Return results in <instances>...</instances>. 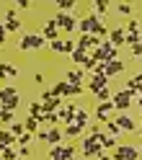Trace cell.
Returning <instances> with one entry per match:
<instances>
[{
	"label": "cell",
	"instance_id": "cell-12",
	"mask_svg": "<svg viewBox=\"0 0 142 160\" xmlns=\"http://www.w3.org/2000/svg\"><path fill=\"white\" fill-rule=\"evenodd\" d=\"M39 34H42L44 39H47V42H54V39H62V34H59V28L52 23V18H47V21L42 23V31H39Z\"/></svg>",
	"mask_w": 142,
	"mask_h": 160
},
{
	"label": "cell",
	"instance_id": "cell-55",
	"mask_svg": "<svg viewBox=\"0 0 142 160\" xmlns=\"http://www.w3.org/2000/svg\"><path fill=\"white\" fill-rule=\"evenodd\" d=\"M139 122H142V119H139Z\"/></svg>",
	"mask_w": 142,
	"mask_h": 160
},
{
	"label": "cell",
	"instance_id": "cell-43",
	"mask_svg": "<svg viewBox=\"0 0 142 160\" xmlns=\"http://www.w3.org/2000/svg\"><path fill=\"white\" fill-rule=\"evenodd\" d=\"M132 57H134V59H139V62H142V44L132 47Z\"/></svg>",
	"mask_w": 142,
	"mask_h": 160
},
{
	"label": "cell",
	"instance_id": "cell-19",
	"mask_svg": "<svg viewBox=\"0 0 142 160\" xmlns=\"http://www.w3.org/2000/svg\"><path fill=\"white\" fill-rule=\"evenodd\" d=\"M62 106H65V98H57V96H52L49 101H44V114H47V111H59Z\"/></svg>",
	"mask_w": 142,
	"mask_h": 160
},
{
	"label": "cell",
	"instance_id": "cell-37",
	"mask_svg": "<svg viewBox=\"0 0 142 160\" xmlns=\"http://www.w3.org/2000/svg\"><path fill=\"white\" fill-rule=\"evenodd\" d=\"M139 31V21H137V18H129V21H127V34H137Z\"/></svg>",
	"mask_w": 142,
	"mask_h": 160
},
{
	"label": "cell",
	"instance_id": "cell-42",
	"mask_svg": "<svg viewBox=\"0 0 142 160\" xmlns=\"http://www.w3.org/2000/svg\"><path fill=\"white\" fill-rule=\"evenodd\" d=\"M75 52V42L73 39H65V54H73Z\"/></svg>",
	"mask_w": 142,
	"mask_h": 160
},
{
	"label": "cell",
	"instance_id": "cell-20",
	"mask_svg": "<svg viewBox=\"0 0 142 160\" xmlns=\"http://www.w3.org/2000/svg\"><path fill=\"white\" fill-rule=\"evenodd\" d=\"M109 8H111L109 0H93V13H96L98 18H104V16L109 13Z\"/></svg>",
	"mask_w": 142,
	"mask_h": 160
},
{
	"label": "cell",
	"instance_id": "cell-47",
	"mask_svg": "<svg viewBox=\"0 0 142 160\" xmlns=\"http://www.w3.org/2000/svg\"><path fill=\"white\" fill-rule=\"evenodd\" d=\"M34 83H36V85H42V83H44V75H42V72H36V75H34Z\"/></svg>",
	"mask_w": 142,
	"mask_h": 160
},
{
	"label": "cell",
	"instance_id": "cell-16",
	"mask_svg": "<svg viewBox=\"0 0 142 160\" xmlns=\"http://www.w3.org/2000/svg\"><path fill=\"white\" fill-rule=\"evenodd\" d=\"M73 124H75V127H80V129H85V127L90 124V111H88V108H80V106H78Z\"/></svg>",
	"mask_w": 142,
	"mask_h": 160
},
{
	"label": "cell",
	"instance_id": "cell-36",
	"mask_svg": "<svg viewBox=\"0 0 142 160\" xmlns=\"http://www.w3.org/2000/svg\"><path fill=\"white\" fill-rule=\"evenodd\" d=\"M8 132H11L13 137H21V134L26 132V129H23V122H13L11 127H8Z\"/></svg>",
	"mask_w": 142,
	"mask_h": 160
},
{
	"label": "cell",
	"instance_id": "cell-32",
	"mask_svg": "<svg viewBox=\"0 0 142 160\" xmlns=\"http://www.w3.org/2000/svg\"><path fill=\"white\" fill-rule=\"evenodd\" d=\"M137 44H142V34H139V31H137V34H127V36H124V47H129V49H132V47H137Z\"/></svg>",
	"mask_w": 142,
	"mask_h": 160
},
{
	"label": "cell",
	"instance_id": "cell-7",
	"mask_svg": "<svg viewBox=\"0 0 142 160\" xmlns=\"http://www.w3.org/2000/svg\"><path fill=\"white\" fill-rule=\"evenodd\" d=\"M62 80H65L67 85H78V88H85V70H83V67H78V70H67Z\"/></svg>",
	"mask_w": 142,
	"mask_h": 160
},
{
	"label": "cell",
	"instance_id": "cell-17",
	"mask_svg": "<svg viewBox=\"0 0 142 160\" xmlns=\"http://www.w3.org/2000/svg\"><path fill=\"white\" fill-rule=\"evenodd\" d=\"M62 129L59 127H52V129H47V145L49 147H54V145H62Z\"/></svg>",
	"mask_w": 142,
	"mask_h": 160
},
{
	"label": "cell",
	"instance_id": "cell-48",
	"mask_svg": "<svg viewBox=\"0 0 142 160\" xmlns=\"http://www.w3.org/2000/svg\"><path fill=\"white\" fill-rule=\"evenodd\" d=\"M96 160H114V158H111V155H106V150H104V152H101V155H98Z\"/></svg>",
	"mask_w": 142,
	"mask_h": 160
},
{
	"label": "cell",
	"instance_id": "cell-25",
	"mask_svg": "<svg viewBox=\"0 0 142 160\" xmlns=\"http://www.w3.org/2000/svg\"><path fill=\"white\" fill-rule=\"evenodd\" d=\"M70 59H73L75 65H80V67H83V65H85V59H88V52H85V49H78V47H75V52L70 54Z\"/></svg>",
	"mask_w": 142,
	"mask_h": 160
},
{
	"label": "cell",
	"instance_id": "cell-50",
	"mask_svg": "<svg viewBox=\"0 0 142 160\" xmlns=\"http://www.w3.org/2000/svg\"><path fill=\"white\" fill-rule=\"evenodd\" d=\"M3 150H5V147H3V145H0V155H3Z\"/></svg>",
	"mask_w": 142,
	"mask_h": 160
},
{
	"label": "cell",
	"instance_id": "cell-18",
	"mask_svg": "<svg viewBox=\"0 0 142 160\" xmlns=\"http://www.w3.org/2000/svg\"><path fill=\"white\" fill-rule=\"evenodd\" d=\"M18 49L21 52H31L34 49V34H21L18 36Z\"/></svg>",
	"mask_w": 142,
	"mask_h": 160
},
{
	"label": "cell",
	"instance_id": "cell-40",
	"mask_svg": "<svg viewBox=\"0 0 142 160\" xmlns=\"http://www.w3.org/2000/svg\"><path fill=\"white\" fill-rule=\"evenodd\" d=\"M116 11H119V16H132V5L129 3H119Z\"/></svg>",
	"mask_w": 142,
	"mask_h": 160
},
{
	"label": "cell",
	"instance_id": "cell-33",
	"mask_svg": "<svg viewBox=\"0 0 142 160\" xmlns=\"http://www.w3.org/2000/svg\"><path fill=\"white\" fill-rule=\"evenodd\" d=\"M93 96H96V101H98V103H104V101H111V88H101V91H96Z\"/></svg>",
	"mask_w": 142,
	"mask_h": 160
},
{
	"label": "cell",
	"instance_id": "cell-6",
	"mask_svg": "<svg viewBox=\"0 0 142 160\" xmlns=\"http://www.w3.org/2000/svg\"><path fill=\"white\" fill-rule=\"evenodd\" d=\"M96 21H98V16H96V13L80 16V18H78V23H75V31H80V36H83V34H90V31H93V26H96Z\"/></svg>",
	"mask_w": 142,
	"mask_h": 160
},
{
	"label": "cell",
	"instance_id": "cell-29",
	"mask_svg": "<svg viewBox=\"0 0 142 160\" xmlns=\"http://www.w3.org/2000/svg\"><path fill=\"white\" fill-rule=\"evenodd\" d=\"M104 127H106V134H109V137H114V139H119V134H121V129L116 127V122H114V119H109V122H106Z\"/></svg>",
	"mask_w": 142,
	"mask_h": 160
},
{
	"label": "cell",
	"instance_id": "cell-26",
	"mask_svg": "<svg viewBox=\"0 0 142 160\" xmlns=\"http://www.w3.org/2000/svg\"><path fill=\"white\" fill-rule=\"evenodd\" d=\"M57 8H59V13H73L78 8V3L75 0H57Z\"/></svg>",
	"mask_w": 142,
	"mask_h": 160
},
{
	"label": "cell",
	"instance_id": "cell-9",
	"mask_svg": "<svg viewBox=\"0 0 142 160\" xmlns=\"http://www.w3.org/2000/svg\"><path fill=\"white\" fill-rule=\"evenodd\" d=\"M124 70H127V62H124V59H111V62H106V65H104V75L111 80V78L121 75Z\"/></svg>",
	"mask_w": 142,
	"mask_h": 160
},
{
	"label": "cell",
	"instance_id": "cell-1",
	"mask_svg": "<svg viewBox=\"0 0 142 160\" xmlns=\"http://www.w3.org/2000/svg\"><path fill=\"white\" fill-rule=\"evenodd\" d=\"M52 23L59 28V34H75V23H78V18L73 13H54L52 16Z\"/></svg>",
	"mask_w": 142,
	"mask_h": 160
},
{
	"label": "cell",
	"instance_id": "cell-34",
	"mask_svg": "<svg viewBox=\"0 0 142 160\" xmlns=\"http://www.w3.org/2000/svg\"><path fill=\"white\" fill-rule=\"evenodd\" d=\"M31 142H34V134L31 132H23L21 137H16V145H21V147H28Z\"/></svg>",
	"mask_w": 142,
	"mask_h": 160
},
{
	"label": "cell",
	"instance_id": "cell-21",
	"mask_svg": "<svg viewBox=\"0 0 142 160\" xmlns=\"http://www.w3.org/2000/svg\"><path fill=\"white\" fill-rule=\"evenodd\" d=\"M23 129H26V132H31V134H36L39 129H42L39 116H26V119H23Z\"/></svg>",
	"mask_w": 142,
	"mask_h": 160
},
{
	"label": "cell",
	"instance_id": "cell-10",
	"mask_svg": "<svg viewBox=\"0 0 142 160\" xmlns=\"http://www.w3.org/2000/svg\"><path fill=\"white\" fill-rule=\"evenodd\" d=\"M111 111H114V103H111V101H104V103H98V106H96L93 119H96L98 124H106L109 119H111Z\"/></svg>",
	"mask_w": 142,
	"mask_h": 160
},
{
	"label": "cell",
	"instance_id": "cell-27",
	"mask_svg": "<svg viewBox=\"0 0 142 160\" xmlns=\"http://www.w3.org/2000/svg\"><path fill=\"white\" fill-rule=\"evenodd\" d=\"M0 145H3V147H13L16 145V137L8 132V129H0Z\"/></svg>",
	"mask_w": 142,
	"mask_h": 160
},
{
	"label": "cell",
	"instance_id": "cell-23",
	"mask_svg": "<svg viewBox=\"0 0 142 160\" xmlns=\"http://www.w3.org/2000/svg\"><path fill=\"white\" fill-rule=\"evenodd\" d=\"M16 122V111H11V108H3V106H0V124H8V127H11Z\"/></svg>",
	"mask_w": 142,
	"mask_h": 160
},
{
	"label": "cell",
	"instance_id": "cell-54",
	"mask_svg": "<svg viewBox=\"0 0 142 160\" xmlns=\"http://www.w3.org/2000/svg\"><path fill=\"white\" fill-rule=\"evenodd\" d=\"M0 160H3V158H0Z\"/></svg>",
	"mask_w": 142,
	"mask_h": 160
},
{
	"label": "cell",
	"instance_id": "cell-39",
	"mask_svg": "<svg viewBox=\"0 0 142 160\" xmlns=\"http://www.w3.org/2000/svg\"><path fill=\"white\" fill-rule=\"evenodd\" d=\"M52 47V52H65V39H54V42H49Z\"/></svg>",
	"mask_w": 142,
	"mask_h": 160
},
{
	"label": "cell",
	"instance_id": "cell-5",
	"mask_svg": "<svg viewBox=\"0 0 142 160\" xmlns=\"http://www.w3.org/2000/svg\"><path fill=\"white\" fill-rule=\"evenodd\" d=\"M52 93H54L57 98H73V96H80V93H83V88H78V85H67L65 80H59V83L52 88Z\"/></svg>",
	"mask_w": 142,
	"mask_h": 160
},
{
	"label": "cell",
	"instance_id": "cell-24",
	"mask_svg": "<svg viewBox=\"0 0 142 160\" xmlns=\"http://www.w3.org/2000/svg\"><path fill=\"white\" fill-rule=\"evenodd\" d=\"M44 114V103L39 101V98H34L31 103H28V116H42Z\"/></svg>",
	"mask_w": 142,
	"mask_h": 160
},
{
	"label": "cell",
	"instance_id": "cell-2",
	"mask_svg": "<svg viewBox=\"0 0 142 160\" xmlns=\"http://www.w3.org/2000/svg\"><path fill=\"white\" fill-rule=\"evenodd\" d=\"M132 96L127 88H121V91H116V93H111V103H114V111H119V114H127V108L132 106Z\"/></svg>",
	"mask_w": 142,
	"mask_h": 160
},
{
	"label": "cell",
	"instance_id": "cell-28",
	"mask_svg": "<svg viewBox=\"0 0 142 160\" xmlns=\"http://www.w3.org/2000/svg\"><path fill=\"white\" fill-rule=\"evenodd\" d=\"M73 158H75L73 145H59V160H73Z\"/></svg>",
	"mask_w": 142,
	"mask_h": 160
},
{
	"label": "cell",
	"instance_id": "cell-41",
	"mask_svg": "<svg viewBox=\"0 0 142 160\" xmlns=\"http://www.w3.org/2000/svg\"><path fill=\"white\" fill-rule=\"evenodd\" d=\"M0 158H3V160H16V158H18V152H16L13 147H5V150H3V155H0Z\"/></svg>",
	"mask_w": 142,
	"mask_h": 160
},
{
	"label": "cell",
	"instance_id": "cell-53",
	"mask_svg": "<svg viewBox=\"0 0 142 160\" xmlns=\"http://www.w3.org/2000/svg\"><path fill=\"white\" fill-rule=\"evenodd\" d=\"M139 158H142V147H139Z\"/></svg>",
	"mask_w": 142,
	"mask_h": 160
},
{
	"label": "cell",
	"instance_id": "cell-4",
	"mask_svg": "<svg viewBox=\"0 0 142 160\" xmlns=\"http://www.w3.org/2000/svg\"><path fill=\"white\" fill-rule=\"evenodd\" d=\"M111 158L114 160H139V147H134V145H116Z\"/></svg>",
	"mask_w": 142,
	"mask_h": 160
},
{
	"label": "cell",
	"instance_id": "cell-31",
	"mask_svg": "<svg viewBox=\"0 0 142 160\" xmlns=\"http://www.w3.org/2000/svg\"><path fill=\"white\" fill-rule=\"evenodd\" d=\"M13 96H18V91L13 85H3V88H0V103L8 101V98H13Z\"/></svg>",
	"mask_w": 142,
	"mask_h": 160
},
{
	"label": "cell",
	"instance_id": "cell-15",
	"mask_svg": "<svg viewBox=\"0 0 142 160\" xmlns=\"http://www.w3.org/2000/svg\"><path fill=\"white\" fill-rule=\"evenodd\" d=\"M114 122H116V127L121 129V132H134V129H137V124H134V119H132L129 114H119V116L114 119Z\"/></svg>",
	"mask_w": 142,
	"mask_h": 160
},
{
	"label": "cell",
	"instance_id": "cell-51",
	"mask_svg": "<svg viewBox=\"0 0 142 160\" xmlns=\"http://www.w3.org/2000/svg\"><path fill=\"white\" fill-rule=\"evenodd\" d=\"M73 160H85V158H73Z\"/></svg>",
	"mask_w": 142,
	"mask_h": 160
},
{
	"label": "cell",
	"instance_id": "cell-52",
	"mask_svg": "<svg viewBox=\"0 0 142 160\" xmlns=\"http://www.w3.org/2000/svg\"><path fill=\"white\" fill-rule=\"evenodd\" d=\"M16 160H26V158H16Z\"/></svg>",
	"mask_w": 142,
	"mask_h": 160
},
{
	"label": "cell",
	"instance_id": "cell-14",
	"mask_svg": "<svg viewBox=\"0 0 142 160\" xmlns=\"http://www.w3.org/2000/svg\"><path fill=\"white\" fill-rule=\"evenodd\" d=\"M124 36H127V31H124V26H119V28H111V31H109V39H106V42L111 44V47H124Z\"/></svg>",
	"mask_w": 142,
	"mask_h": 160
},
{
	"label": "cell",
	"instance_id": "cell-38",
	"mask_svg": "<svg viewBox=\"0 0 142 160\" xmlns=\"http://www.w3.org/2000/svg\"><path fill=\"white\" fill-rule=\"evenodd\" d=\"M47 44H49V42H47L42 34H34V49H44Z\"/></svg>",
	"mask_w": 142,
	"mask_h": 160
},
{
	"label": "cell",
	"instance_id": "cell-45",
	"mask_svg": "<svg viewBox=\"0 0 142 160\" xmlns=\"http://www.w3.org/2000/svg\"><path fill=\"white\" fill-rule=\"evenodd\" d=\"M5 34H8V31H5V26H3V21H0V47L5 44Z\"/></svg>",
	"mask_w": 142,
	"mask_h": 160
},
{
	"label": "cell",
	"instance_id": "cell-13",
	"mask_svg": "<svg viewBox=\"0 0 142 160\" xmlns=\"http://www.w3.org/2000/svg\"><path fill=\"white\" fill-rule=\"evenodd\" d=\"M85 85H88L90 93H96V91H101V88H109V78L106 75H90L85 80Z\"/></svg>",
	"mask_w": 142,
	"mask_h": 160
},
{
	"label": "cell",
	"instance_id": "cell-22",
	"mask_svg": "<svg viewBox=\"0 0 142 160\" xmlns=\"http://www.w3.org/2000/svg\"><path fill=\"white\" fill-rule=\"evenodd\" d=\"M0 78H18V70L13 67V65H8V62H0Z\"/></svg>",
	"mask_w": 142,
	"mask_h": 160
},
{
	"label": "cell",
	"instance_id": "cell-3",
	"mask_svg": "<svg viewBox=\"0 0 142 160\" xmlns=\"http://www.w3.org/2000/svg\"><path fill=\"white\" fill-rule=\"evenodd\" d=\"M3 26H5L8 34H21V16H18L16 8L5 11V16H3Z\"/></svg>",
	"mask_w": 142,
	"mask_h": 160
},
{
	"label": "cell",
	"instance_id": "cell-8",
	"mask_svg": "<svg viewBox=\"0 0 142 160\" xmlns=\"http://www.w3.org/2000/svg\"><path fill=\"white\" fill-rule=\"evenodd\" d=\"M101 152H104V147H101V145H98L90 134H88V137H83V158H98Z\"/></svg>",
	"mask_w": 142,
	"mask_h": 160
},
{
	"label": "cell",
	"instance_id": "cell-11",
	"mask_svg": "<svg viewBox=\"0 0 142 160\" xmlns=\"http://www.w3.org/2000/svg\"><path fill=\"white\" fill-rule=\"evenodd\" d=\"M75 111H78V106H75V103H65V106L57 111V116H59V124H62V127L73 124V119H75Z\"/></svg>",
	"mask_w": 142,
	"mask_h": 160
},
{
	"label": "cell",
	"instance_id": "cell-49",
	"mask_svg": "<svg viewBox=\"0 0 142 160\" xmlns=\"http://www.w3.org/2000/svg\"><path fill=\"white\" fill-rule=\"evenodd\" d=\"M134 101H137V106H139V111H142V93H139V96L134 98Z\"/></svg>",
	"mask_w": 142,
	"mask_h": 160
},
{
	"label": "cell",
	"instance_id": "cell-30",
	"mask_svg": "<svg viewBox=\"0 0 142 160\" xmlns=\"http://www.w3.org/2000/svg\"><path fill=\"white\" fill-rule=\"evenodd\" d=\"M80 134H83V129L75 127V124H67V127H65V132H62L65 139H73V137H80Z\"/></svg>",
	"mask_w": 142,
	"mask_h": 160
},
{
	"label": "cell",
	"instance_id": "cell-35",
	"mask_svg": "<svg viewBox=\"0 0 142 160\" xmlns=\"http://www.w3.org/2000/svg\"><path fill=\"white\" fill-rule=\"evenodd\" d=\"M98 145L104 147V150H114V147L119 145V139H114V137H109V134H104V139H101Z\"/></svg>",
	"mask_w": 142,
	"mask_h": 160
},
{
	"label": "cell",
	"instance_id": "cell-44",
	"mask_svg": "<svg viewBox=\"0 0 142 160\" xmlns=\"http://www.w3.org/2000/svg\"><path fill=\"white\" fill-rule=\"evenodd\" d=\"M52 96H54V93H52V88H49V91H42V93H39V101L44 103V101H49Z\"/></svg>",
	"mask_w": 142,
	"mask_h": 160
},
{
	"label": "cell",
	"instance_id": "cell-46",
	"mask_svg": "<svg viewBox=\"0 0 142 160\" xmlns=\"http://www.w3.org/2000/svg\"><path fill=\"white\" fill-rule=\"evenodd\" d=\"M28 5H31V3H28V0H18V3H16V8H18V11H26Z\"/></svg>",
	"mask_w": 142,
	"mask_h": 160
}]
</instances>
